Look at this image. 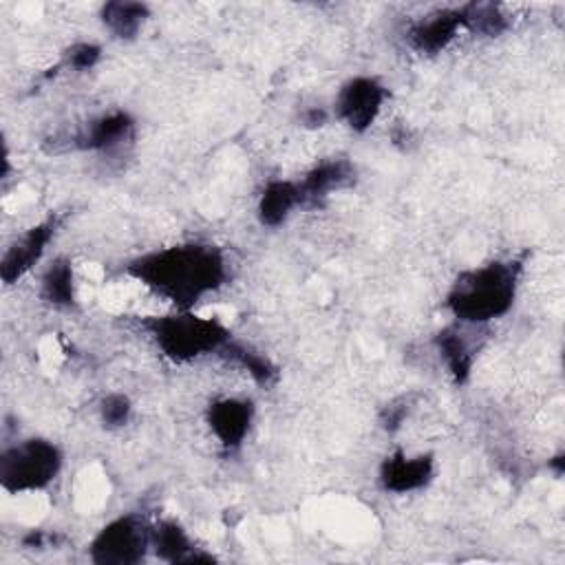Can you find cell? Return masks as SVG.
Wrapping results in <instances>:
<instances>
[{
	"label": "cell",
	"mask_w": 565,
	"mask_h": 565,
	"mask_svg": "<svg viewBox=\"0 0 565 565\" xmlns=\"http://www.w3.org/2000/svg\"><path fill=\"white\" fill-rule=\"evenodd\" d=\"M42 300L53 307H71L75 302L73 267L66 258H55L42 276Z\"/></svg>",
	"instance_id": "e0dca14e"
},
{
	"label": "cell",
	"mask_w": 565,
	"mask_h": 565,
	"mask_svg": "<svg viewBox=\"0 0 565 565\" xmlns=\"http://www.w3.org/2000/svg\"><path fill=\"white\" fill-rule=\"evenodd\" d=\"M135 130V121L128 113L117 110L110 115H104L95 121H90V126L86 130H82L73 143L82 150H99V152H110L115 148H119L124 141H128L132 137Z\"/></svg>",
	"instance_id": "7c38bea8"
},
{
	"label": "cell",
	"mask_w": 565,
	"mask_h": 565,
	"mask_svg": "<svg viewBox=\"0 0 565 565\" xmlns=\"http://www.w3.org/2000/svg\"><path fill=\"white\" fill-rule=\"evenodd\" d=\"M519 274L521 265L516 260H497L479 269L463 271L448 291L446 307L461 322H490L512 307Z\"/></svg>",
	"instance_id": "7a4b0ae2"
},
{
	"label": "cell",
	"mask_w": 565,
	"mask_h": 565,
	"mask_svg": "<svg viewBox=\"0 0 565 565\" xmlns=\"http://www.w3.org/2000/svg\"><path fill=\"white\" fill-rule=\"evenodd\" d=\"M386 95V88L375 77H353L340 88L335 113L351 130L364 132L375 121Z\"/></svg>",
	"instance_id": "8992f818"
},
{
	"label": "cell",
	"mask_w": 565,
	"mask_h": 565,
	"mask_svg": "<svg viewBox=\"0 0 565 565\" xmlns=\"http://www.w3.org/2000/svg\"><path fill=\"white\" fill-rule=\"evenodd\" d=\"M461 9V18H463V26H468L470 31H477L481 35H499L505 29V18L499 13V9L494 4H463Z\"/></svg>",
	"instance_id": "d6986e66"
},
{
	"label": "cell",
	"mask_w": 565,
	"mask_h": 565,
	"mask_svg": "<svg viewBox=\"0 0 565 565\" xmlns=\"http://www.w3.org/2000/svg\"><path fill=\"white\" fill-rule=\"evenodd\" d=\"M150 532L139 516H119L93 539L90 561L97 565H135L150 547Z\"/></svg>",
	"instance_id": "5b68a950"
},
{
	"label": "cell",
	"mask_w": 565,
	"mask_h": 565,
	"mask_svg": "<svg viewBox=\"0 0 565 565\" xmlns=\"http://www.w3.org/2000/svg\"><path fill=\"white\" fill-rule=\"evenodd\" d=\"M550 466H554L556 475H561V472H563V455H556V457L550 461Z\"/></svg>",
	"instance_id": "cb8c5ba5"
},
{
	"label": "cell",
	"mask_w": 565,
	"mask_h": 565,
	"mask_svg": "<svg viewBox=\"0 0 565 565\" xmlns=\"http://www.w3.org/2000/svg\"><path fill=\"white\" fill-rule=\"evenodd\" d=\"M148 15V7L141 2H106L102 7V20L110 33L119 40H132Z\"/></svg>",
	"instance_id": "2e32d148"
},
{
	"label": "cell",
	"mask_w": 565,
	"mask_h": 565,
	"mask_svg": "<svg viewBox=\"0 0 565 565\" xmlns=\"http://www.w3.org/2000/svg\"><path fill=\"white\" fill-rule=\"evenodd\" d=\"M406 413H408L406 397H399V399H395V402L386 404V406L382 408V413H380V424H382V428H384V430H388V433L397 430V428H399V424L404 422Z\"/></svg>",
	"instance_id": "7402d4cb"
},
{
	"label": "cell",
	"mask_w": 565,
	"mask_h": 565,
	"mask_svg": "<svg viewBox=\"0 0 565 565\" xmlns=\"http://www.w3.org/2000/svg\"><path fill=\"white\" fill-rule=\"evenodd\" d=\"M353 181H355V168L347 159L322 161L313 170H309L305 179L298 183L300 205L302 203L313 205L324 196H329V192L353 185Z\"/></svg>",
	"instance_id": "8fae6325"
},
{
	"label": "cell",
	"mask_w": 565,
	"mask_h": 565,
	"mask_svg": "<svg viewBox=\"0 0 565 565\" xmlns=\"http://www.w3.org/2000/svg\"><path fill=\"white\" fill-rule=\"evenodd\" d=\"M57 227V218H46L31 230H26L2 256L0 276L7 285L22 278L44 254L46 245L51 243Z\"/></svg>",
	"instance_id": "52a82bcc"
},
{
	"label": "cell",
	"mask_w": 565,
	"mask_h": 565,
	"mask_svg": "<svg viewBox=\"0 0 565 565\" xmlns=\"http://www.w3.org/2000/svg\"><path fill=\"white\" fill-rule=\"evenodd\" d=\"M126 271L161 298L188 311L210 291H216L227 271L218 247L185 243L135 258Z\"/></svg>",
	"instance_id": "6da1fadb"
},
{
	"label": "cell",
	"mask_w": 565,
	"mask_h": 565,
	"mask_svg": "<svg viewBox=\"0 0 565 565\" xmlns=\"http://www.w3.org/2000/svg\"><path fill=\"white\" fill-rule=\"evenodd\" d=\"M62 468V452L46 439H26L0 455V486L7 492L46 488Z\"/></svg>",
	"instance_id": "277c9868"
},
{
	"label": "cell",
	"mask_w": 565,
	"mask_h": 565,
	"mask_svg": "<svg viewBox=\"0 0 565 565\" xmlns=\"http://www.w3.org/2000/svg\"><path fill=\"white\" fill-rule=\"evenodd\" d=\"M435 344H437L439 355L444 358L452 380L457 384H463L470 377L475 353H477V349L468 342L466 333L457 327H446L437 333Z\"/></svg>",
	"instance_id": "5bb4252c"
},
{
	"label": "cell",
	"mask_w": 565,
	"mask_h": 565,
	"mask_svg": "<svg viewBox=\"0 0 565 565\" xmlns=\"http://www.w3.org/2000/svg\"><path fill=\"white\" fill-rule=\"evenodd\" d=\"M221 353H225L230 360H234L236 364H241L243 369H247L249 375H252L258 384H265V386H267V384H271V382L276 380V369H274V364H271L265 355H260V353L247 349L245 344H238V342L230 340V342L221 349Z\"/></svg>",
	"instance_id": "ac0fdd59"
},
{
	"label": "cell",
	"mask_w": 565,
	"mask_h": 565,
	"mask_svg": "<svg viewBox=\"0 0 565 565\" xmlns=\"http://www.w3.org/2000/svg\"><path fill=\"white\" fill-rule=\"evenodd\" d=\"M254 406L252 402L236 399V397H223L207 406V424L214 433V437L221 441L223 448L234 450L243 444L249 424H252Z\"/></svg>",
	"instance_id": "9c48e42d"
},
{
	"label": "cell",
	"mask_w": 565,
	"mask_h": 565,
	"mask_svg": "<svg viewBox=\"0 0 565 565\" xmlns=\"http://www.w3.org/2000/svg\"><path fill=\"white\" fill-rule=\"evenodd\" d=\"M463 26L461 9H441L424 15L408 29V44L417 53L435 55L444 51L457 35V31Z\"/></svg>",
	"instance_id": "30bf717a"
},
{
	"label": "cell",
	"mask_w": 565,
	"mask_h": 565,
	"mask_svg": "<svg viewBox=\"0 0 565 565\" xmlns=\"http://www.w3.org/2000/svg\"><path fill=\"white\" fill-rule=\"evenodd\" d=\"M150 545L161 561L168 563H212L210 554L199 552L188 539L185 530L174 521H161L150 532Z\"/></svg>",
	"instance_id": "4fadbf2b"
},
{
	"label": "cell",
	"mask_w": 565,
	"mask_h": 565,
	"mask_svg": "<svg viewBox=\"0 0 565 565\" xmlns=\"http://www.w3.org/2000/svg\"><path fill=\"white\" fill-rule=\"evenodd\" d=\"M143 329L150 331L159 351L174 362H190L212 351L221 353V349L232 340L230 331L221 322L199 318L190 311L146 318Z\"/></svg>",
	"instance_id": "3957f363"
},
{
	"label": "cell",
	"mask_w": 565,
	"mask_h": 565,
	"mask_svg": "<svg viewBox=\"0 0 565 565\" xmlns=\"http://www.w3.org/2000/svg\"><path fill=\"white\" fill-rule=\"evenodd\" d=\"M102 55V49L97 44H90V42H79L75 46H71L66 51V57H64V66H71V68H77V71H84V68H90L97 64Z\"/></svg>",
	"instance_id": "44dd1931"
},
{
	"label": "cell",
	"mask_w": 565,
	"mask_h": 565,
	"mask_svg": "<svg viewBox=\"0 0 565 565\" xmlns=\"http://www.w3.org/2000/svg\"><path fill=\"white\" fill-rule=\"evenodd\" d=\"M435 472V461L430 455L406 457L402 450L386 457L380 466V483L386 492L404 494L424 488Z\"/></svg>",
	"instance_id": "ba28073f"
},
{
	"label": "cell",
	"mask_w": 565,
	"mask_h": 565,
	"mask_svg": "<svg viewBox=\"0 0 565 565\" xmlns=\"http://www.w3.org/2000/svg\"><path fill=\"white\" fill-rule=\"evenodd\" d=\"M300 205V190L294 181H269L258 199V218L263 225H280L289 212Z\"/></svg>",
	"instance_id": "9a60e30c"
},
{
	"label": "cell",
	"mask_w": 565,
	"mask_h": 565,
	"mask_svg": "<svg viewBox=\"0 0 565 565\" xmlns=\"http://www.w3.org/2000/svg\"><path fill=\"white\" fill-rule=\"evenodd\" d=\"M302 121H305V126H309V128H320V126H324V124H327V110H324V108L313 106V108L305 110Z\"/></svg>",
	"instance_id": "603a6c76"
},
{
	"label": "cell",
	"mask_w": 565,
	"mask_h": 565,
	"mask_svg": "<svg viewBox=\"0 0 565 565\" xmlns=\"http://www.w3.org/2000/svg\"><path fill=\"white\" fill-rule=\"evenodd\" d=\"M130 411H132L130 399L126 395H121V393H110L99 404V417H102L106 428L124 426L128 422V417H130Z\"/></svg>",
	"instance_id": "ffe728a7"
}]
</instances>
